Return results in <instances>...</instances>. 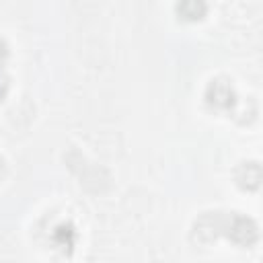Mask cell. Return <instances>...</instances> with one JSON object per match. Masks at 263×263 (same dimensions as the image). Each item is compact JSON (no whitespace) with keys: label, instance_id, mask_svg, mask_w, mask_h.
I'll return each instance as SVG.
<instances>
[{"label":"cell","instance_id":"obj_1","mask_svg":"<svg viewBox=\"0 0 263 263\" xmlns=\"http://www.w3.org/2000/svg\"><path fill=\"white\" fill-rule=\"evenodd\" d=\"M222 230H226V236L240 247H249L257 240V224L242 214H232L228 220H224Z\"/></svg>","mask_w":263,"mask_h":263},{"label":"cell","instance_id":"obj_2","mask_svg":"<svg viewBox=\"0 0 263 263\" xmlns=\"http://www.w3.org/2000/svg\"><path fill=\"white\" fill-rule=\"evenodd\" d=\"M205 101L214 109H230L236 101V95H234V88H232L230 80H226V78L210 80V84L205 88Z\"/></svg>","mask_w":263,"mask_h":263},{"label":"cell","instance_id":"obj_3","mask_svg":"<svg viewBox=\"0 0 263 263\" xmlns=\"http://www.w3.org/2000/svg\"><path fill=\"white\" fill-rule=\"evenodd\" d=\"M236 183L242 189H257L261 183V166L257 162H242L236 168Z\"/></svg>","mask_w":263,"mask_h":263},{"label":"cell","instance_id":"obj_4","mask_svg":"<svg viewBox=\"0 0 263 263\" xmlns=\"http://www.w3.org/2000/svg\"><path fill=\"white\" fill-rule=\"evenodd\" d=\"M175 8H177L179 16L185 21H199L205 14V4L201 0H183Z\"/></svg>","mask_w":263,"mask_h":263},{"label":"cell","instance_id":"obj_5","mask_svg":"<svg viewBox=\"0 0 263 263\" xmlns=\"http://www.w3.org/2000/svg\"><path fill=\"white\" fill-rule=\"evenodd\" d=\"M55 240H58V245L60 247H72L74 245V230H72V226L70 224H62V226H58L55 228Z\"/></svg>","mask_w":263,"mask_h":263},{"label":"cell","instance_id":"obj_6","mask_svg":"<svg viewBox=\"0 0 263 263\" xmlns=\"http://www.w3.org/2000/svg\"><path fill=\"white\" fill-rule=\"evenodd\" d=\"M6 60H8V45H6V41L0 37V70H2V66L6 64Z\"/></svg>","mask_w":263,"mask_h":263},{"label":"cell","instance_id":"obj_7","mask_svg":"<svg viewBox=\"0 0 263 263\" xmlns=\"http://www.w3.org/2000/svg\"><path fill=\"white\" fill-rule=\"evenodd\" d=\"M6 90H8V78H6V76H0V103L4 101Z\"/></svg>","mask_w":263,"mask_h":263},{"label":"cell","instance_id":"obj_8","mask_svg":"<svg viewBox=\"0 0 263 263\" xmlns=\"http://www.w3.org/2000/svg\"><path fill=\"white\" fill-rule=\"evenodd\" d=\"M2 173H4V160L0 158V177H2Z\"/></svg>","mask_w":263,"mask_h":263}]
</instances>
